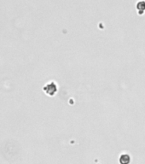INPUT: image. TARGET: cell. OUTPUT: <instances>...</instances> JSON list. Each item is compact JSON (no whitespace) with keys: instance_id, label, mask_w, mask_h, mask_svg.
Listing matches in <instances>:
<instances>
[{"instance_id":"cell-1","label":"cell","mask_w":145,"mask_h":164,"mask_svg":"<svg viewBox=\"0 0 145 164\" xmlns=\"http://www.w3.org/2000/svg\"><path fill=\"white\" fill-rule=\"evenodd\" d=\"M43 91H44V93L46 95L53 97L57 92V85H56L55 82L50 81L43 87Z\"/></svg>"},{"instance_id":"cell-2","label":"cell","mask_w":145,"mask_h":164,"mask_svg":"<svg viewBox=\"0 0 145 164\" xmlns=\"http://www.w3.org/2000/svg\"><path fill=\"white\" fill-rule=\"evenodd\" d=\"M136 11L138 12V15H143L145 13V1L144 0H141L139 1L136 5Z\"/></svg>"},{"instance_id":"cell-3","label":"cell","mask_w":145,"mask_h":164,"mask_svg":"<svg viewBox=\"0 0 145 164\" xmlns=\"http://www.w3.org/2000/svg\"><path fill=\"white\" fill-rule=\"evenodd\" d=\"M119 162L120 164H130L131 163V156L128 154H122L119 156Z\"/></svg>"}]
</instances>
